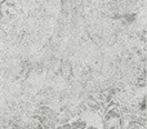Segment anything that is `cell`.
Masks as SVG:
<instances>
[{
	"mask_svg": "<svg viewBox=\"0 0 147 129\" xmlns=\"http://www.w3.org/2000/svg\"><path fill=\"white\" fill-rule=\"evenodd\" d=\"M84 105H85L86 109H90L92 111H98V110H101L99 102L97 101L96 98H93V97H88V98L85 99V102H84Z\"/></svg>",
	"mask_w": 147,
	"mask_h": 129,
	"instance_id": "cell-1",
	"label": "cell"
},
{
	"mask_svg": "<svg viewBox=\"0 0 147 129\" xmlns=\"http://www.w3.org/2000/svg\"><path fill=\"white\" fill-rule=\"evenodd\" d=\"M61 74L66 79H70V76H71V74H72V66L69 61H63L61 63Z\"/></svg>",
	"mask_w": 147,
	"mask_h": 129,
	"instance_id": "cell-2",
	"label": "cell"
},
{
	"mask_svg": "<svg viewBox=\"0 0 147 129\" xmlns=\"http://www.w3.org/2000/svg\"><path fill=\"white\" fill-rule=\"evenodd\" d=\"M70 120H71V115L69 114V111L61 112L59 115H57V124L58 125L67 124V123H70Z\"/></svg>",
	"mask_w": 147,
	"mask_h": 129,
	"instance_id": "cell-3",
	"label": "cell"
},
{
	"mask_svg": "<svg viewBox=\"0 0 147 129\" xmlns=\"http://www.w3.org/2000/svg\"><path fill=\"white\" fill-rule=\"evenodd\" d=\"M106 114L109 115L110 119H111V120H119L120 118L123 116L121 112H120V110H119V107H117V106H115V107H111V109H109V111H107Z\"/></svg>",
	"mask_w": 147,
	"mask_h": 129,
	"instance_id": "cell-4",
	"label": "cell"
},
{
	"mask_svg": "<svg viewBox=\"0 0 147 129\" xmlns=\"http://www.w3.org/2000/svg\"><path fill=\"white\" fill-rule=\"evenodd\" d=\"M88 125H86V122L83 119H75L71 123V128L72 129H85Z\"/></svg>",
	"mask_w": 147,
	"mask_h": 129,
	"instance_id": "cell-5",
	"label": "cell"
},
{
	"mask_svg": "<svg viewBox=\"0 0 147 129\" xmlns=\"http://www.w3.org/2000/svg\"><path fill=\"white\" fill-rule=\"evenodd\" d=\"M121 20L124 23L129 25V23H133L136 20H137V14H136V13H127V14H124L121 17Z\"/></svg>",
	"mask_w": 147,
	"mask_h": 129,
	"instance_id": "cell-6",
	"label": "cell"
},
{
	"mask_svg": "<svg viewBox=\"0 0 147 129\" xmlns=\"http://www.w3.org/2000/svg\"><path fill=\"white\" fill-rule=\"evenodd\" d=\"M140 110L142 112H145V110H146V98L145 97H142V101H141V103H140Z\"/></svg>",
	"mask_w": 147,
	"mask_h": 129,
	"instance_id": "cell-7",
	"label": "cell"
},
{
	"mask_svg": "<svg viewBox=\"0 0 147 129\" xmlns=\"http://www.w3.org/2000/svg\"><path fill=\"white\" fill-rule=\"evenodd\" d=\"M56 129H72L71 128V124L67 123V124H62V125H57Z\"/></svg>",
	"mask_w": 147,
	"mask_h": 129,
	"instance_id": "cell-8",
	"label": "cell"
},
{
	"mask_svg": "<svg viewBox=\"0 0 147 129\" xmlns=\"http://www.w3.org/2000/svg\"><path fill=\"white\" fill-rule=\"evenodd\" d=\"M85 129H98L97 127H93V125H89V127H86Z\"/></svg>",
	"mask_w": 147,
	"mask_h": 129,
	"instance_id": "cell-9",
	"label": "cell"
}]
</instances>
